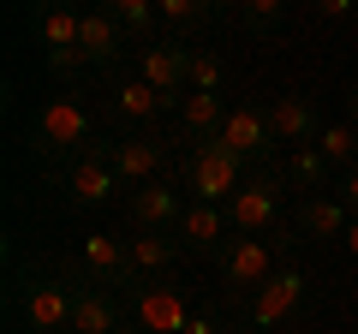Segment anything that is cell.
I'll list each match as a JSON object with an SVG mask.
<instances>
[{
    "mask_svg": "<svg viewBox=\"0 0 358 334\" xmlns=\"http://www.w3.org/2000/svg\"><path fill=\"white\" fill-rule=\"evenodd\" d=\"M281 18H287L281 0H245V6H239V24L251 30V36H268V30L281 24Z\"/></svg>",
    "mask_w": 358,
    "mask_h": 334,
    "instance_id": "cell-26",
    "label": "cell"
},
{
    "mask_svg": "<svg viewBox=\"0 0 358 334\" xmlns=\"http://www.w3.org/2000/svg\"><path fill=\"white\" fill-rule=\"evenodd\" d=\"M221 78H227V60H221V54H209V48H192V90L221 96Z\"/></svg>",
    "mask_w": 358,
    "mask_h": 334,
    "instance_id": "cell-24",
    "label": "cell"
},
{
    "mask_svg": "<svg viewBox=\"0 0 358 334\" xmlns=\"http://www.w3.org/2000/svg\"><path fill=\"white\" fill-rule=\"evenodd\" d=\"M185 334H227V328H221V322H215V317H209V310H197V317H192V322H185Z\"/></svg>",
    "mask_w": 358,
    "mask_h": 334,
    "instance_id": "cell-30",
    "label": "cell"
},
{
    "mask_svg": "<svg viewBox=\"0 0 358 334\" xmlns=\"http://www.w3.org/2000/svg\"><path fill=\"white\" fill-rule=\"evenodd\" d=\"M108 161H114V173L138 191V185L162 180V167H167V143L162 138H114L108 143Z\"/></svg>",
    "mask_w": 358,
    "mask_h": 334,
    "instance_id": "cell-12",
    "label": "cell"
},
{
    "mask_svg": "<svg viewBox=\"0 0 358 334\" xmlns=\"http://www.w3.org/2000/svg\"><path fill=\"white\" fill-rule=\"evenodd\" d=\"M221 150H233L239 161H257V155H268V143H275V131H268V108H233L227 126H221Z\"/></svg>",
    "mask_w": 358,
    "mask_h": 334,
    "instance_id": "cell-16",
    "label": "cell"
},
{
    "mask_svg": "<svg viewBox=\"0 0 358 334\" xmlns=\"http://www.w3.org/2000/svg\"><path fill=\"white\" fill-rule=\"evenodd\" d=\"M221 126H227V108H221V96L185 90V102H179V138L197 150V143H215Z\"/></svg>",
    "mask_w": 358,
    "mask_h": 334,
    "instance_id": "cell-17",
    "label": "cell"
},
{
    "mask_svg": "<svg viewBox=\"0 0 358 334\" xmlns=\"http://www.w3.org/2000/svg\"><path fill=\"white\" fill-rule=\"evenodd\" d=\"M155 18H162L167 30H179V36H185V30H203L209 18H215V6H209V0H162V6H155Z\"/></svg>",
    "mask_w": 358,
    "mask_h": 334,
    "instance_id": "cell-23",
    "label": "cell"
},
{
    "mask_svg": "<svg viewBox=\"0 0 358 334\" xmlns=\"http://www.w3.org/2000/svg\"><path fill=\"white\" fill-rule=\"evenodd\" d=\"M60 185H66V197H72L78 209L108 203V197H114V185H120L114 161H108V143H90V150H84V155H78V161L60 173Z\"/></svg>",
    "mask_w": 358,
    "mask_h": 334,
    "instance_id": "cell-8",
    "label": "cell"
},
{
    "mask_svg": "<svg viewBox=\"0 0 358 334\" xmlns=\"http://www.w3.org/2000/svg\"><path fill=\"white\" fill-rule=\"evenodd\" d=\"M108 13H114L120 30H131V36H138V30H150V24H162L150 0H108Z\"/></svg>",
    "mask_w": 358,
    "mask_h": 334,
    "instance_id": "cell-27",
    "label": "cell"
},
{
    "mask_svg": "<svg viewBox=\"0 0 358 334\" xmlns=\"http://www.w3.org/2000/svg\"><path fill=\"white\" fill-rule=\"evenodd\" d=\"M78 263H84V281L90 286H126L138 281L131 275V257H126V239H114V233H84V245H78Z\"/></svg>",
    "mask_w": 358,
    "mask_h": 334,
    "instance_id": "cell-10",
    "label": "cell"
},
{
    "mask_svg": "<svg viewBox=\"0 0 358 334\" xmlns=\"http://www.w3.org/2000/svg\"><path fill=\"white\" fill-rule=\"evenodd\" d=\"M167 108H173V102H167L162 90H150L143 78H126V84L114 90V114L126 119V126H150V119H155V114H167Z\"/></svg>",
    "mask_w": 358,
    "mask_h": 334,
    "instance_id": "cell-20",
    "label": "cell"
},
{
    "mask_svg": "<svg viewBox=\"0 0 358 334\" xmlns=\"http://www.w3.org/2000/svg\"><path fill=\"white\" fill-rule=\"evenodd\" d=\"M185 191H192V203H233V191H239L251 173H245V161L233 150H221V143H197L192 155H185Z\"/></svg>",
    "mask_w": 358,
    "mask_h": 334,
    "instance_id": "cell-3",
    "label": "cell"
},
{
    "mask_svg": "<svg viewBox=\"0 0 358 334\" xmlns=\"http://www.w3.org/2000/svg\"><path fill=\"white\" fill-rule=\"evenodd\" d=\"M78 30H84V13H72V6H42L36 42H42V54H48L54 72H72L78 66Z\"/></svg>",
    "mask_w": 358,
    "mask_h": 334,
    "instance_id": "cell-14",
    "label": "cell"
},
{
    "mask_svg": "<svg viewBox=\"0 0 358 334\" xmlns=\"http://www.w3.org/2000/svg\"><path fill=\"white\" fill-rule=\"evenodd\" d=\"M275 215H281V185L268 180V173H251V180L233 191V203H227V227L239 233V239H263V233L275 227Z\"/></svg>",
    "mask_w": 358,
    "mask_h": 334,
    "instance_id": "cell-5",
    "label": "cell"
},
{
    "mask_svg": "<svg viewBox=\"0 0 358 334\" xmlns=\"http://www.w3.org/2000/svg\"><path fill=\"white\" fill-rule=\"evenodd\" d=\"M138 78L179 108V102H185V90H192V48H185V42H173V36L143 42V48H138Z\"/></svg>",
    "mask_w": 358,
    "mask_h": 334,
    "instance_id": "cell-4",
    "label": "cell"
},
{
    "mask_svg": "<svg viewBox=\"0 0 358 334\" xmlns=\"http://www.w3.org/2000/svg\"><path fill=\"white\" fill-rule=\"evenodd\" d=\"M299 227H305V239H346L352 209H346L341 197H310V203L299 209Z\"/></svg>",
    "mask_w": 358,
    "mask_h": 334,
    "instance_id": "cell-21",
    "label": "cell"
},
{
    "mask_svg": "<svg viewBox=\"0 0 358 334\" xmlns=\"http://www.w3.org/2000/svg\"><path fill=\"white\" fill-rule=\"evenodd\" d=\"M305 269H299V263H281V269H275V281L263 286V293L251 298V305H245V322H251L257 334H268V328H281L287 317H293L299 305H305Z\"/></svg>",
    "mask_w": 358,
    "mask_h": 334,
    "instance_id": "cell-6",
    "label": "cell"
},
{
    "mask_svg": "<svg viewBox=\"0 0 358 334\" xmlns=\"http://www.w3.org/2000/svg\"><path fill=\"white\" fill-rule=\"evenodd\" d=\"M322 167H329V161H322V150H317V143H310V150H293V180H322Z\"/></svg>",
    "mask_w": 358,
    "mask_h": 334,
    "instance_id": "cell-28",
    "label": "cell"
},
{
    "mask_svg": "<svg viewBox=\"0 0 358 334\" xmlns=\"http://www.w3.org/2000/svg\"><path fill=\"white\" fill-rule=\"evenodd\" d=\"M126 257H131V275H162L167 263L179 257V239H167V233H138V239H126Z\"/></svg>",
    "mask_w": 358,
    "mask_h": 334,
    "instance_id": "cell-22",
    "label": "cell"
},
{
    "mask_svg": "<svg viewBox=\"0 0 358 334\" xmlns=\"http://www.w3.org/2000/svg\"><path fill=\"white\" fill-rule=\"evenodd\" d=\"M120 48H126L120 18L108 13V6H102V13H84V30H78V66H84V60H90V66H108Z\"/></svg>",
    "mask_w": 358,
    "mask_h": 334,
    "instance_id": "cell-18",
    "label": "cell"
},
{
    "mask_svg": "<svg viewBox=\"0 0 358 334\" xmlns=\"http://www.w3.org/2000/svg\"><path fill=\"white\" fill-rule=\"evenodd\" d=\"M346 126L358 131V84H352V90H346Z\"/></svg>",
    "mask_w": 358,
    "mask_h": 334,
    "instance_id": "cell-32",
    "label": "cell"
},
{
    "mask_svg": "<svg viewBox=\"0 0 358 334\" xmlns=\"http://www.w3.org/2000/svg\"><path fill=\"white\" fill-rule=\"evenodd\" d=\"M317 18L322 24H341V18H352V0H317Z\"/></svg>",
    "mask_w": 358,
    "mask_h": 334,
    "instance_id": "cell-29",
    "label": "cell"
},
{
    "mask_svg": "<svg viewBox=\"0 0 358 334\" xmlns=\"http://www.w3.org/2000/svg\"><path fill=\"white\" fill-rule=\"evenodd\" d=\"M221 239H227V209L185 203V215H179V245H185V251H215Z\"/></svg>",
    "mask_w": 358,
    "mask_h": 334,
    "instance_id": "cell-19",
    "label": "cell"
},
{
    "mask_svg": "<svg viewBox=\"0 0 358 334\" xmlns=\"http://www.w3.org/2000/svg\"><path fill=\"white\" fill-rule=\"evenodd\" d=\"M179 180H150V185H138L131 191V227L138 233H167V227H179Z\"/></svg>",
    "mask_w": 358,
    "mask_h": 334,
    "instance_id": "cell-15",
    "label": "cell"
},
{
    "mask_svg": "<svg viewBox=\"0 0 358 334\" xmlns=\"http://www.w3.org/2000/svg\"><path fill=\"white\" fill-rule=\"evenodd\" d=\"M72 305H78V286L60 281V275H36L24 293V322L36 334H72Z\"/></svg>",
    "mask_w": 358,
    "mask_h": 334,
    "instance_id": "cell-7",
    "label": "cell"
},
{
    "mask_svg": "<svg viewBox=\"0 0 358 334\" xmlns=\"http://www.w3.org/2000/svg\"><path fill=\"white\" fill-rule=\"evenodd\" d=\"M346 251L358 257V215H352V227H346Z\"/></svg>",
    "mask_w": 358,
    "mask_h": 334,
    "instance_id": "cell-33",
    "label": "cell"
},
{
    "mask_svg": "<svg viewBox=\"0 0 358 334\" xmlns=\"http://www.w3.org/2000/svg\"><path fill=\"white\" fill-rule=\"evenodd\" d=\"M268 131H275V143L310 150V143L322 138V114H317L310 96H275V102H268Z\"/></svg>",
    "mask_w": 358,
    "mask_h": 334,
    "instance_id": "cell-11",
    "label": "cell"
},
{
    "mask_svg": "<svg viewBox=\"0 0 358 334\" xmlns=\"http://www.w3.org/2000/svg\"><path fill=\"white\" fill-rule=\"evenodd\" d=\"M281 251L287 239H227V251H221V293L227 298H257L268 281H275V269H281Z\"/></svg>",
    "mask_w": 358,
    "mask_h": 334,
    "instance_id": "cell-2",
    "label": "cell"
},
{
    "mask_svg": "<svg viewBox=\"0 0 358 334\" xmlns=\"http://www.w3.org/2000/svg\"><path fill=\"white\" fill-rule=\"evenodd\" d=\"M126 334H131V328H126Z\"/></svg>",
    "mask_w": 358,
    "mask_h": 334,
    "instance_id": "cell-34",
    "label": "cell"
},
{
    "mask_svg": "<svg viewBox=\"0 0 358 334\" xmlns=\"http://www.w3.org/2000/svg\"><path fill=\"white\" fill-rule=\"evenodd\" d=\"M317 150H322V161H329V167H341V161H352V155H358V131H352V126H322ZM352 167H358V161H352Z\"/></svg>",
    "mask_w": 358,
    "mask_h": 334,
    "instance_id": "cell-25",
    "label": "cell"
},
{
    "mask_svg": "<svg viewBox=\"0 0 358 334\" xmlns=\"http://www.w3.org/2000/svg\"><path fill=\"white\" fill-rule=\"evenodd\" d=\"M192 317L197 310L185 305L179 286H138V293H131V322H138V334H185Z\"/></svg>",
    "mask_w": 358,
    "mask_h": 334,
    "instance_id": "cell-9",
    "label": "cell"
},
{
    "mask_svg": "<svg viewBox=\"0 0 358 334\" xmlns=\"http://www.w3.org/2000/svg\"><path fill=\"white\" fill-rule=\"evenodd\" d=\"M341 203H346V209H352V215H358V167H352V173H346V185H341Z\"/></svg>",
    "mask_w": 358,
    "mask_h": 334,
    "instance_id": "cell-31",
    "label": "cell"
},
{
    "mask_svg": "<svg viewBox=\"0 0 358 334\" xmlns=\"http://www.w3.org/2000/svg\"><path fill=\"white\" fill-rule=\"evenodd\" d=\"M72 334H126V298L114 286H78L72 305Z\"/></svg>",
    "mask_w": 358,
    "mask_h": 334,
    "instance_id": "cell-13",
    "label": "cell"
},
{
    "mask_svg": "<svg viewBox=\"0 0 358 334\" xmlns=\"http://www.w3.org/2000/svg\"><path fill=\"white\" fill-rule=\"evenodd\" d=\"M30 150L42 161H66V155L78 161L90 150V108L78 96H48L36 108V119H30Z\"/></svg>",
    "mask_w": 358,
    "mask_h": 334,
    "instance_id": "cell-1",
    "label": "cell"
}]
</instances>
